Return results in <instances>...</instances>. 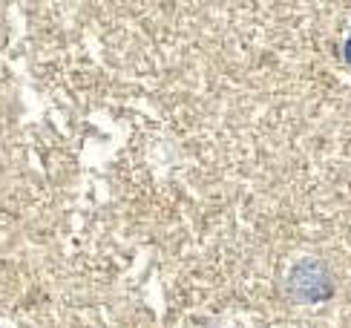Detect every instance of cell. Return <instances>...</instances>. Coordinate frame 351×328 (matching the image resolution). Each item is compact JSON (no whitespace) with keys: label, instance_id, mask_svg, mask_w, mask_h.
I'll list each match as a JSON object with an SVG mask.
<instances>
[{"label":"cell","instance_id":"obj_1","mask_svg":"<svg viewBox=\"0 0 351 328\" xmlns=\"http://www.w3.org/2000/svg\"><path fill=\"white\" fill-rule=\"evenodd\" d=\"M346 61L351 64V38H348V43H346Z\"/></svg>","mask_w":351,"mask_h":328}]
</instances>
